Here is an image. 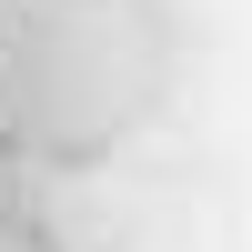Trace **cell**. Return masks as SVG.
Segmentation results:
<instances>
[{
    "instance_id": "1",
    "label": "cell",
    "mask_w": 252,
    "mask_h": 252,
    "mask_svg": "<svg viewBox=\"0 0 252 252\" xmlns=\"http://www.w3.org/2000/svg\"><path fill=\"white\" fill-rule=\"evenodd\" d=\"M0 252H31V232H10V222H0Z\"/></svg>"
}]
</instances>
